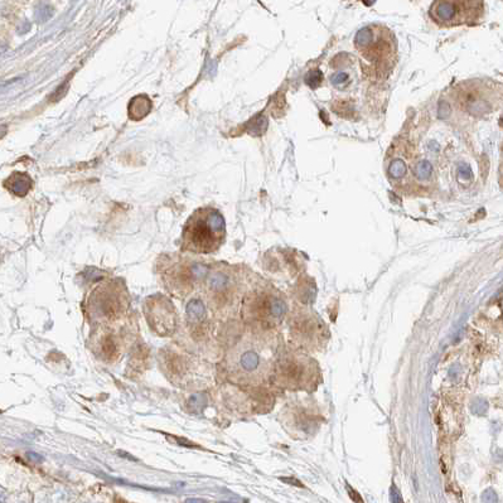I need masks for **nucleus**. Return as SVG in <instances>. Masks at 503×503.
Segmentation results:
<instances>
[{
  "mask_svg": "<svg viewBox=\"0 0 503 503\" xmlns=\"http://www.w3.org/2000/svg\"><path fill=\"white\" fill-rule=\"evenodd\" d=\"M273 347L259 337L243 339L228 357V372L231 379L237 382L255 385L265 380L271 369Z\"/></svg>",
  "mask_w": 503,
  "mask_h": 503,
  "instance_id": "f257e3e1",
  "label": "nucleus"
},
{
  "mask_svg": "<svg viewBox=\"0 0 503 503\" xmlns=\"http://www.w3.org/2000/svg\"><path fill=\"white\" fill-rule=\"evenodd\" d=\"M226 237V224L218 209H195L187 220L182 232V250L193 254H213Z\"/></svg>",
  "mask_w": 503,
  "mask_h": 503,
  "instance_id": "f03ea898",
  "label": "nucleus"
},
{
  "mask_svg": "<svg viewBox=\"0 0 503 503\" xmlns=\"http://www.w3.org/2000/svg\"><path fill=\"white\" fill-rule=\"evenodd\" d=\"M429 15L436 26L453 28L473 26L485 15L483 0H433Z\"/></svg>",
  "mask_w": 503,
  "mask_h": 503,
  "instance_id": "7ed1b4c3",
  "label": "nucleus"
},
{
  "mask_svg": "<svg viewBox=\"0 0 503 503\" xmlns=\"http://www.w3.org/2000/svg\"><path fill=\"white\" fill-rule=\"evenodd\" d=\"M127 305L129 298L124 285L108 281L100 285L89 298V314L102 325L111 324L125 314Z\"/></svg>",
  "mask_w": 503,
  "mask_h": 503,
  "instance_id": "20e7f679",
  "label": "nucleus"
},
{
  "mask_svg": "<svg viewBox=\"0 0 503 503\" xmlns=\"http://www.w3.org/2000/svg\"><path fill=\"white\" fill-rule=\"evenodd\" d=\"M149 328L158 336L167 337L173 334L177 328V313L172 301L164 295L149 296L144 305Z\"/></svg>",
  "mask_w": 503,
  "mask_h": 503,
  "instance_id": "39448f33",
  "label": "nucleus"
},
{
  "mask_svg": "<svg viewBox=\"0 0 503 503\" xmlns=\"http://www.w3.org/2000/svg\"><path fill=\"white\" fill-rule=\"evenodd\" d=\"M285 312V304L269 293H260L246 301V314L251 319L266 324L279 322Z\"/></svg>",
  "mask_w": 503,
  "mask_h": 503,
  "instance_id": "423d86ee",
  "label": "nucleus"
},
{
  "mask_svg": "<svg viewBox=\"0 0 503 503\" xmlns=\"http://www.w3.org/2000/svg\"><path fill=\"white\" fill-rule=\"evenodd\" d=\"M207 273V268L201 264H192V265L183 266V268H174L170 273V279H167V284L169 289L177 295H187L192 292L193 287L205 278Z\"/></svg>",
  "mask_w": 503,
  "mask_h": 503,
  "instance_id": "0eeeda50",
  "label": "nucleus"
},
{
  "mask_svg": "<svg viewBox=\"0 0 503 503\" xmlns=\"http://www.w3.org/2000/svg\"><path fill=\"white\" fill-rule=\"evenodd\" d=\"M233 287H235V282L228 271L217 270L212 273L206 281L205 288L209 304L224 307L225 304L230 303L233 294Z\"/></svg>",
  "mask_w": 503,
  "mask_h": 503,
  "instance_id": "6e6552de",
  "label": "nucleus"
},
{
  "mask_svg": "<svg viewBox=\"0 0 503 503\" xmlns=\"http://www.w3.org/2000/svg\"><path fill=\"white\" fill-rule=\"evenodd\" d=\"M94 352L107 363H113L120 357L122 351V341L118 332L107 327V324L102 325V330L95 337Z\"/></svg>",
  "mask_w": 503,
  "mask_h": 503,
  "instance_id": "1a4fd4ad",
  "label": "nucleus"
},
{
  "mask_svg": "<svg viewBox=\"0 0 503 503\" xmlns=\"http://www.w3.org/2000/svg\"><path fill=\"white\" fill-rule=\"evenodd\" d=\"M281 375L287 383L301 385L309 377V366L299 358H287L281 363Z\"/></svg>",
  "mask_w": 503,
  "mask_h": 503,
  "instance_id": "9d476101",
  "label": "nucleus"
},
{
  "mask_svg": "<svg viewBox=\"0 0 503 503\" xmlns=\"http://www.w3.org/2000/svg\"><path fill=\"white\" fill-rule=\"evenodd\" d=\"M164 364L167 367V374L179 382L183 381L184 377L188 375V367H191L188 358L184 355H177V352L165 356Z\"/></svg>",
  "mask_w": 503,
  "mask_h": 503,
  "instance_id": "9b49d317",
  "label": "nucleus"
},
{
  "mask_svg": "<svg viewBox=\"0 0 503 503\" xmlns=\"http://www.w3.org/2000/svg\"><path fill=\"white\" fill-rule=\"evenodd\" d=\"M31 179L27 174L23 173H14L7 182H5V186L8 187L9 191H12L13 193L17 192L18 187L23 188L24 191L28 192L31 189Z\"/></svg>",
  "mask_w": 503,
  "mask_h": 503,
  "instance_id": "f8f14e48",
  "label": "nucleus"
},
{
  "mask_svg": "<svg viewBox=\"0 0 503 503\" xmlns=\"http://www.w3.org/2000/svg\"><path fill=\"white\" fill-rule=\"evenodd\" d=\"M187 315H188V319L193 323L202 322L206 318V308L202 301L197 300V299L189 301L187 305Z\"/></svg>",
  "mask_w": 503,
  "mask_h": 503,
  "instance_id": "ddd939ff",
  "label": "nucleus"
},
{
  "mask_svg": "<svg viewBox=\"0 0 503 503\" xmlns=\"http://www.w3.org/2000/svg\"><path fill=\"white\" fill-rule=\"evenodd\" d=\"M299 323H300V324H299L298 332L304 337V338H309V337H311L312 339H314V337L317 336L318 333H320L319 323L315 322L313 318H307V319L301 320V322Z\"/></svg>",
  "mask_w": 503,
  "mask_h": 503,
  "instance_id": "4468645a",
  "label": "nucleus"
},
{
  "mask_svg": "<svg viewBox=\"0 0 503 503\" xmlns=\"http://www.w3.org/2000/svg\"><path fill=\"white\" fill-rule=\"evenodd\" d=\"M143 107H151L150 100L146 96H137L133 99V101L129 104V116L133 120H138L139 119V110H143Z\"/></svg>",
  "mask_w": 503,
  "mask_h": 503,
  "instance_id": "2eb2a0df",
  "label": "nucleus"
},
{
  "mask_svg": "<svg viewBox=\"0 0 503 503\" xmlns=\"http://www.w3.org/2000/svg\"><path fill=\"white\" fill-rule=\"evenodd\" d=\"M200 401H202V396L193 395L192 398H191V400H189V404H191L192 409H195V407H197V410L200 409V407H201Z\"/></svg>",
  "mask_w": 503,
  "mask_h": 503,
  "instance_id": "dca6fc26",
  "label": "nucleus"
}]
</instances>
